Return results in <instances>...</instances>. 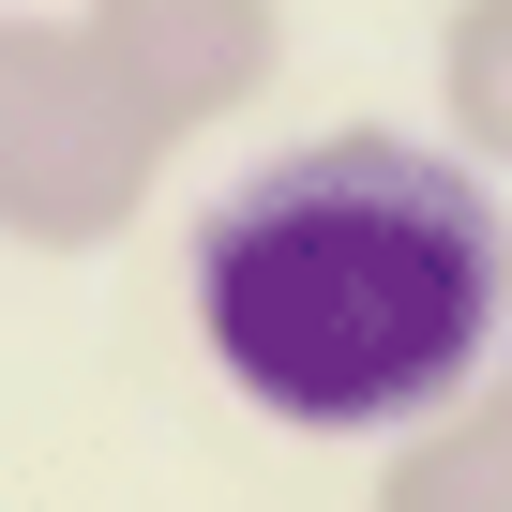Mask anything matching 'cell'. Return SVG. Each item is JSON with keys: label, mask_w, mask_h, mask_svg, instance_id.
I'll list each match as a JSON object with an SVG mask.
<instances>
[{"label": "cell", "mask_w": 512, "mask_h": 512, "mask_svg": "<svg viewBox=\"0 0 512 512\" xmlns=\"http://www.w3.org/2000/svg\"><path fill=\"white\" fill-rule=\"evenodd\" d=\"M181 302H196L211 377L256 422L392 452L512 332V196L452 136L332 121V136L256 151L196 211Z\"/></svg>", "instance_id": "6da1fadb"}, {"label": "cell", "mask_w": 512, "mask_h": 512, "mask_svg": "<svg viewBox=\"0 0 512 512\" xmlns=\"http://www.w3.org/2000/svg\"><path fill=\"white\" fill-rule=\"evenodd\" d=\"M166 151L181 136L136 106L76 0H0V241L16 256H106L151 211Z\"/></svg>", "instance_id": "7a4b0ae2"}, {"label": "cell", "mask_w": 512, "mask_h": 512, "mask_svg": "<svg viewBox=\"0 0 512 512\" xmlns=\"http://www.w3.org/2000/svg\"><path fill=\"white\" fill-rule=\"evenodd\" d=\"M76 16L106 31V61L136 76V106L181 151L211 121H241L256 91H272V61H287V0H76Z\"/></svg>", "instance_id": "3957f363"}, {"label": "cell", "mask_w": 512, "mask_h": 512, "mask_svg": "<svg viewBox=\"0 0 512 512\" xmlns=\"http://www.w3.org/2000/svg\"><path fill=\"white\" fill-rule=\"evenodd\" d=\"M377 512H512V332L437 422H407L377 452Z\"/></svg>", "instance_id": "277c9868"}, {"label": "cell", "mask_w": 512, "mask_h": 512, "mask_svg": "<svg viewBox=\"0 0 512 512\" xmlns=\"http://www.w3.org/2000/svg\"><path fill=\"white\" fill-rule=\"evenodd\" d=\"M437 136L512 181V0H452L437 16Z\"/></svg>", "instance_id": "5b68a950"}]
</instances>
